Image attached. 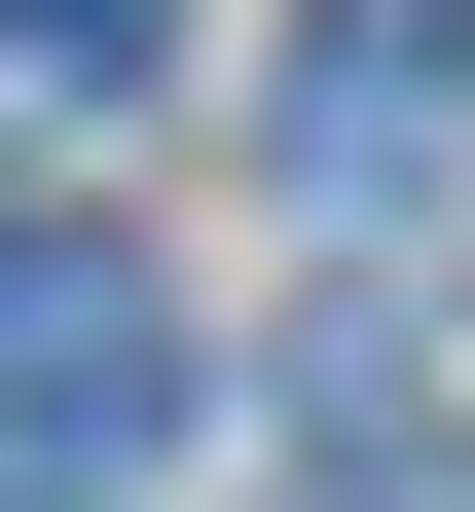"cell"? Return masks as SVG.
I'll return each mask as SVG.
<instances>
[{
	"instance_id": "cell-1",
	"label": "cell",
	"mask_w": 475,
	"mask_h": 512,
	"mask_svg": "<svg viewBox=\"0 0 475 512\" xmlns=\"http://www.w3.org/2000/svg\"><path fill=\"white\" fill-rule=\"evenodd\" d=\"M147 439H183V293L110 220H0V476L74 512V476H147Z\"/></svg>"
},
{
	"instance_id": "cell-2",
	"label": "cell",
	"mask_w": 475,
	"mask_h": 512,
	"mask_svg": "<svg viewBox=\"0 0 475 512\" xmlns=\"http://www.w3.org/2000/svg\"><path fill=\"white\" fill-rule=\"evenodd\" d=\"M293 183L402 220V183H439V37H329V74H293Z\"/></svg>"
},
{
	"instance_id": "cell-3",
	"label": "cell",
	"mask_w": 475,
	"mask_h": 512,
	"mask_svg": "<svg viewBox=\"0 0 475 512\" xmlns=\"http://www.w3.org/2000/svg\"><path fill=\"white\" fill-rule=\"evenodd\" d=\"M0 37H37V74H147V0H0Z\"/></svg>"
}]
</instances>
